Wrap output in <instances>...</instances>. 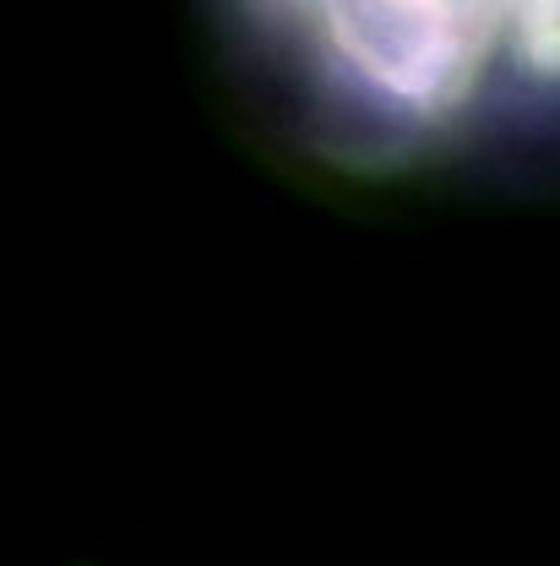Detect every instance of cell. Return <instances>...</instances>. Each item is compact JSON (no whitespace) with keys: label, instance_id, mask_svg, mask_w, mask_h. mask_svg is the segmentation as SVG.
Masks as SVG:
<instances>
[{"label":"cell","instance_id":"6da1fadb","mask_svg":"<svg viewBox=\"0 0 560 566\" xmlns=\"http://www.w3.org/2000/svg\"><path fill=\"white\" fill-rule=\"evenodd\" d=\"M310 132L409 164L560 115V0H229Z\"/></svg>","mask_w":560,"mask_h":566}]
</instances>
